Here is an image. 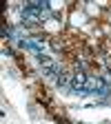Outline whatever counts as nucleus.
Here are the masks:
<instances>
[{"label": "nucleus", "mask_w": 111, "mask_h": 124, "mask_svg": "<svg viewBox=\"0 0 111 124\" xmlns=\"http://www.w3.org/2000/svg\"><path fill=\"white\" fill-rule=\"evenodd\" d=\"M87 80L89 78L85 75V73H73L71 75V89H76V91H82V89H87Z\"/></svg>", "instance_id": "f257e3e1"}]
</instances>
